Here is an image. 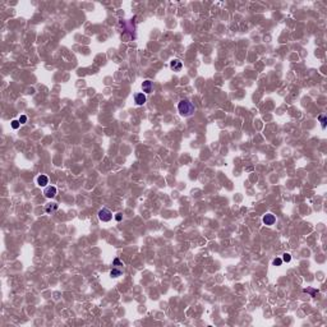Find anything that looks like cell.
<instances>
[{
    "label": "cell",
    "mask_w": 327,
    "mask_h": 327,
    "mask_svg": "<svg viewBox=\"0 0 327 327\" xmlns=\"http://www.w3.org/2000/svg\"><path fill=\"white\" fill-rule=\"evenodd\" d=\"M178 110H179L180 115L184 118H189L194 114L196 111V106L193 105V102L188 99H183L180 100V102L178 104Z\"/></svg>",
    "instance_id": "6da1fadb"
},
{
    "label": "cell",
    "mask_w": 327,
    "mask_h": 327,
    "mask_svg": "<svg viewBox=\"0 0 327 327\" xmlns=\"http://www.w3.org/2000/svg\"><path fill=\"white\" fill-rule=\"evenodd\" d=\"M99 219L102 222H109L112 219V213L109 208H101L99 211Z\"/></svg>",
    "instance_id": "7a4b0ae2"
},
{
    "label": "cell",
    "mask_w": 327,
    "mask_h": 327,
    "mask_svg": "<svg viewBox=\"0 0 327 327\" xmlns=\"http://www.w3.org/2000/svg\"><path fill=\"white\" fill-rule=\"evenodd\" d=\"M142 90H143V93H151L153 90V82L147 79L142 83Z\"/></svg>",
    "instance_id": "3957f363"
},
{
    "label": "cell",
    "mask_w": 327,
    "mask_h": 327,
    "mask_svg": "<svg viewBox=\"0 0 327 327\" xmlns=\"http://www.w3.org/2000/svg\"><path fill=\"white\" fill-rule=\"evenodd\" d=\"M44 194H45L46 198H54L56 196V188H55V187H52V185L46 187V189L44 191Z\"/></svg>",
    "instance_id": "277c9868"
},
{
    "label": "cell",
    "mask_w": 327,
    "mask_h": 327,
    "mask_svg": "<svg viewBox=\"0 0 327 327\" xmlns=\"http://www.w3.org/2000/svg\"><path fill=\"white\" fill-rule=\"evenodd\" d=\"M275 221H276V219H275V216H273L272 213H267V215L263 216V224L267 225V226H271V225H273V224H275Z\"/></svg>",
    "instance_id": "5b68a950"
},
{
    "label": "cell",
    "mask_w": 327,
    "mask_h": 327,
    "mask_svg": "<svg viewBox=\"0 0 327 327\" xmlns=\"http://www.w3.org/2000/svg\"><path fill=\"white\" fill-rule=\"evenodd\" d=\"M170 68L174 70V72H180L183 68V64L180 60H178V59H174V60H171L170 63Z\"/></svg>",
    "instance_id": "8992f818"
},
{
    "label": "cell",
    "mask_w": 327,
    "mask_h": 327,
    "mask_svg": "<svg viewBox=\"0 0 327 327\" xmlns=\"http://www.w3.org/2000/svg\"><path fill=\"white\" fill-rule=\"evenodd\" d=\"M134 101H136V104H137L138 106L144 105V102H146V95L143 93V92H141V93H137L136 96H134Z\"/></svg>",
    "instance_id": "52a82bcc"
},
{
    "label": "cell",
    "mask_w": 327,
    "mask_h": 327,
    "mask_svg": "<svg viewBox=\"0 0 327 327\" xmlns=\"http://www.w3.org/2000/svg\"><path fill=\"white\" fill-rule=\"evenodd\" d=\"M37 184H38L40 187H46L47 184H49V178H47L46 175L41 174L40 176L37 178Z\"/></svg>",
    "instance_id": "ba28073f"
},
{
    "label": "cell",
    "mask_w": 327,
    "mask_h": 327,
    "mask_svg": "<svg viewBox=\"0 0 327 327\" xmlns=\"http://www.w3.org/2000/svg\"><path fill=\"white\" fill-rule=\"evenodd\" d=\"M58 203H49V204H46V207H45V211L47 213H51V212H54V211H56L58 210Z\"/></svg>",
    "instance_id": "9c48e42d"
},
{
    "label": "cell",
    "mask_w": 327,
    "mask_h": 327,
    "mask_svg": "<svg viewBox=\"0 0 327 327\" xmlns=\"http://www.w3.org/2000/svg\"><path fill=\"white\" fill-rule=\"evenodd\" d=\"M121 273H123V271H121V270H119V268H112L111 271H110V276H111V277H114V279H116V277H119V276H121Z\"/></svg>",
    "instance_id": "30bf717a"
},
{
    "label": "cell",
    "mask_w": 327,
    "mask_h": 327,
    "mask_svg": "<svg viewBox=\"0 0 327 327\" xmlns=\"http://www.w3.org/2000/svg\"><path fill=\"white\" fill-rule=\"evenodd\" d=\"M291 261V255L289 253H284L282 254V262H290Z\"/></svg>",
    "instance_id": "8fae6325"
},
{
    "label": "cell",
    "mask_w": 327,
    "mask_h": 327,
    "mask_svg": "<svg viewBox=\"0 0 327 327\" xmlns=\"http://www.w3.org/2000/svg\"><path fill=\"white\" fill-rule=\"evenodd\" d=\"M19 125H20L19 120H13V121H12V128H13V129H18Z\"/></svg>",
    "instance_id": "7c38bea8"
},
{
    "label": "cell",
    "mask_w": 327,
    "mask_h": 327,
    "mask_svg": "<svg viewBox=\"0 0 327 327\" xmlns=\"http://www.w3.org/2000/svg\"><path fill=\"white\" fill-rule=\"evenodd\" d=\"M318 119L321 120V124H322V128H326V116H323V115H320L318 116Z\"/></svg>",
    "instance_id": "4fadbf2b"
},
{
    "label": "cell",
    "mask_w": 327,
    "mask_h": 327,
    "mask_svg": "<svg viewBox=\"0 0 327 327\" xmlns=\"http://www.w3.org/2000/svg\"><path fill=\"white\" fill-rule=\"evenodd\" d=\"M272 263L275 264V266H280V264L282 263V260H281V258H275V260H273V262H272Z\"/></svg>",
    "instance_id": "5bb4252c"
},
{
    "label": "cell",
    "mask_w": 327,
    "mask_h": 327,
    "mask_svg": "<svg viewBox=\"0 0 327 327\" xmlns=\"http://www.w3.org/2000/svg\"><path fill=\"white\" fill-rule=\"evenodd\" d=\"M26 121H27V116H26V115H20V118H19V123H20V124H25Z\"/></svg>",
    "instance_id": "9a60e30c"
},
{
    "label": "cell",
    "mask_w": 327,
    "mask_h": 327,
    "mask_svg": "<svg viewBox=\"0 0 327 327\" xmlns=\"http://www.w3.org/2000/svg\"><path fill=\"white\" fill-rule=\"evenodd\" d=\"M118 264H120V266H123V263L120 262V260H119V258H115V260H114V266H118Z\"/></svg>",
    "instance_id": "2e32d148"
},
{
    "label": "cell",
    "mask_w": 327,
    "mask_h": 327,
    "mask_svg": "<svg viewBox=\"0 0 327 327\" xmlns=\"http://www.w3.org/2000/svg\"><path fill=\"white\" fill-rule=\"evenodd\" d=\"M115 219H116L118 221H121V213H116V216H115Z\"/></svg>",
    "instance_id": "e0dca14e"
}]
</instances>
